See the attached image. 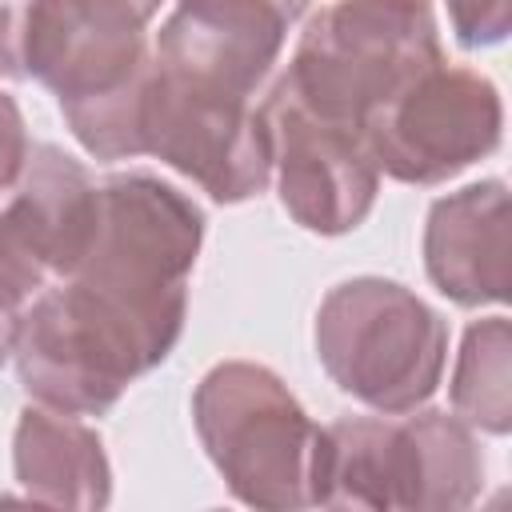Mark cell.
Masks as SVG:
<instances>
[{"label":"cell","instance_id":"obj_1","mask_svg":"<svg viewBox=\"0 0 512 512\" xmlns=\"http://www.w3.org/2000/svg\"><path fill=\"white\" fill-rule=\"evenodd\" d=\"M204 244V212L152 172L96 184V228L68 276L136 340L148 372L168 360L188 316V276Z\"/></svg>","mask_w":512,"mask_h":512},{"label":"cell","instance_id":"obj_2","mask_svg":"<svg viewBox=\"0 0 512 512\" xmlns=\"http://www.w3.org/2000/svg\"><path fill=\"white\" fill-rule=\"evenodd\" d=\"M484 488L476 428L456 412L412 408L344 416L320 428L316 508L460 512Z\"/></svg>","mask_w":512,"mask_h":512},{"label":"cell","instance_id":"obj_3","mask_svg":"<svg viewBox=\"0 0 512 512\" xmlns=\"http://www.w3.org/2000/svg\"><path fill=\"white\" fill-rule=\"evenodd\" d=\"M192 424L240 504L316 508L320 424L272 368L252 360L212 364L192 392Z\"/></svg>","mask_w":512,"mask_h":512},{"label":"cell","instance_id":"obj_4","mask_svg":"<svg viewBox=\"0 0 512 512\" xmlns=\"http://www.w3.org/2000/svg\"><path fill=\"white\" fill-rule=\"evenodd\" d=\"M440 60L432 0H332L304 24L280 80L308 112L360 132L376 104Z\"/></svg>","mask_w":512,"mask_h":512},{"label":"cell","instance_id":"obj_5","mask_svg":"<svg viewBox=\"0 0 512 512\" xmlns=\"http://www.w3.org/2000/svg\"><path fill=\"white\" fill-rule=\"evenodd\" d=\"M312 340L328 380L388 416L432 400L448 364L444 316L384 276H352L328 288Z\"/></svg>","mask_w":512,"mask_h":512},{"label":"cell","instance_id":"obj_6","mask_svg":"<svg viewBox=\"0 0 512 512\" xmlns=\"http://www.w3.org/2000/svg\"><path fill=\"white\" fill-rule=\"evenodd\" d=\"M504 136L500 88L464 64H432L360 120L376 172L432 188L492 156Z\"/></svg>","mask_w":512,"mask_h":512},{"label":"cell","instance_id":"obj_7","mask_svg":"<svg viewBox=\"0 0 512 512\" xmlns=\"http://www.w3.org/2000/svg\"><path fill=\"white\" fill-rule=\"evenodd\" d=\"M12 360L20 388L68 416H104L148 372L132 332L76 280H56L28 300Z\"/></svg>","mask_w":512,"mask_h":512},{"label":"cell","instance_id":"obj_8","mask_svg":"<svg viewBox=\"0 0 512 512\" xmlns=\"http://www.w3.org/2000/svg\"><path fill=\"white\" fill-rule=\"evenodd\" d=\"M144 156L164 160L216 204H244L272 184L264 112L244 96L196 88L160 68H152L144 104Z\"/></svg>","mask_w":512,"mask_h":512},{"label":"cell","instance_id":"obj_9","mask_svg":"<svg viewBox=\"0 0 512 512\" xmlns=\"http://www.w3.org/2000/svg\"><path fill=\"white\" fill-rule=\"evenodd\" d=\"M260 112L272 136V176L284 212L316 236L360 228L380 192V172L360 132L308 112L284 80H276Z\"/></svg>","mask_w":512,"mask_h":512},{"label":"cell","instance_id":"obj_10","mask_svg":"<svg viewBox=\"0 0 512 512\" xmlns=\"http://www.w3.org/2000/svg\"><path fill=\"white\" fill-rule=\"evenodd\" d=\"M96 228V180L56 144H32L0 204V276L28 300L68 280Z\"/></svg>","mask_w":512,"mask_h":512},{"label":"cell","instance_id":"obj_11","mask_svg":"<svg viewBox=\"0 0 512 512\" xmlns=\"http://www.w3.org/2000/svg\"><path fill=\"white\" fill-rule=\"evenodd\" d=\"M144 32L148 20L124 0H28L24 76L56 104L112 92L152 64Z\"/></svg>","mask_w":512,"mask_h":512},{"label":"cell","instance_id":"obj_12","mask_svg":"<svg viewBox=\"0 0 512 512\" xmlns=\"http://www.w3.org/2000/svg\"><path fill=\"white\" fill-rule=\"evenodd\" d=\"M288 24L268 0H176L156 32L152 60L164 76L252 100L284 48Z\"/></svg>","mask_w":512,"mask_h":512},{"label":"cell","instance_id":"obj_13","mask_svg":"<svg viewBox=\"0 0 512 512\" xmlns=\"http://www.w3.org/2000/svg\"><path fill=\"white\" fill-rule=\"evenodd\" d=\"M424 272L460 308L508 300V188L476 180L440 196L424 220Z\"/></svg>","mask_w":512,"mask_h":512},{"label":"cell","instance_id":"obj_14","mask_svg":"<svg viewBox=\"0 0 512 512\" xmlns=\"http://www.w3.org/2000/svg\"><path fill=\"white\" fill-rule=\"evenodd\" d=\"M12 476L28 500L48 508L96 512L112 500V464L100 432L44 404H28L16 420Z\"/></svg>","mask_w":512,"mask_h":512},{"label":"cell","instance_id":"obj_15","mask_svg":"<svg viewBox=\"0 0 512 512\" xmlns=\"http://www.w3.org/2000/svg\"><path fill=\"white\" fill-rule=\"evenodd\" d=\"M452 412L488 436L512 432V328L508 316L472 320L452 368Z\"/></svg>","mask_w":512,"mask_h":512},{"label":"cell","instance_id":"obj_16","mask_svg":"<svg viewBox=\"0 0 512 512\" xmlns=\"http://www.w3.org/2000/svg\"><path fill=\"white\" fill-rule=\"evenodd\" d=\"M460 48H496L512 28V0H444Z\"/></svg>","mask_w":512,"mask_h":512},{"label":"cell","instance_id":"obj_17","mask_svg":"<svg viewBox=\"0 0 512 512\" xmlns=\"http://www.w3.org/2000/svg\"><path fill=\"white\" fill-rule=\"evenodd\" d=\"M28 148H32V140L24 128V112L8 92H0V196L16 184V176L28 160Z\"/></svg>","mask_w":512,"mask_h":512},{"label":"cell","instance_id":"obj_18","mask_svg":"<svg viewBox=\"0 0 512 512\" xmlns=\"http://www.w3.org/2000/svg\"><path fill=\"white\" fill-rule=\"evenodd\" d=\"M24 12L28 0H0V80H24Z\"/></svg>","mask_w":512,"mask_h":512},{"label":"cell","instance_id":"obj_19","mask_svg":"<svg viewBox=\"0 0 512 512\" xmlns=\"http://www.w3.org/2000/svg\"><path fill=\"white\" fill-rule=\"evenodd\" d=\"M24 308H28V296L0 276V368L12 360V348H16V332H20V320H24Z\"/></svg>","mask_w":512,"mask_h":512},{"label":"cell","instance_id":"obj_20","mask_svg":"<svg viewBox=\"0 0 512 512\" xmlns=\"http://www.w3.org/2000/svg\"><path fill=\"white\" fill-rule=\"evenodd\" d=\"M268 4H276V8H280L288 20H296V16L308 8V0H268Z\"/></svg>","mask_w":512,"mask_h":512},{"label":"cell","instance_id":"obj_21","mask_svg":"<svg viewBox=\"0 0 512 512\" xmlns=\"http://www.w3.org/2000/svg\"><path fill=\"white\" fill-rule=\"evenodd\" d=\"M124 4H132V8H136L144 20H152V16L160 12V4H164V0H124Z\"/></svg>","mask_w":512,"mask_h":512}]
</instances>
